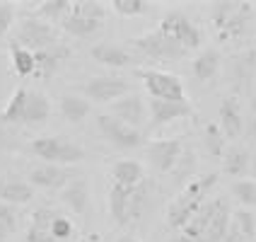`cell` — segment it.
I'll return each instance as SVG.
<instances>
[{
    "label": "cell",
    "instance_id": "44",
    "mask_svg": "<svg viewBox=\"0 0 256 242\" xmlns=\"http://www.w3.org/2000/svg\"><path fill=\"white\" fill-rule=\"evenodd\" d=\"M170 242H196V240H191L188 235H184V232L179 230V232H174V235H172V240H170Z\"/></svg>",
    "mask_w": 256,
    "mask_h": 242
},
{
    "label": "cell",
    "instance_id": "3",
    "mask_svg": "<svg viewBox=\"0 0 256 242\" xmlns=\"http://www.w3.org/2000/svg\"><path fill=\"white\" fill-rule=\"evenodd\" d=\"M29 153L44 160L46 165H63L72 167L85 160V150L78 143L68 141L63 136H42L29 143Z\"/></svg>",
    "mask_w": 256,
    "mask_h": 242
},
{
    "label": "cell",
    "instance_id": "7",
    "mask_svg": "<svg viewBox=\"0 0 256 242\" xmlns=\"http://www.w3.org/2000/svg\"><path fill=\"white\" fill-rule=\"evenodd\" d=\"M157 27L162 29L164 34H170L174 42L182 44L186 51L200 49V44H203V32H200V27L186 13L172 10V13H167L162 20H160Z\"/></svg>",
    "mask_w": 256,
    "mask_h": 242
},
{
    "label": "cell",
    "instance_id": "12",
    "mask_svg": "<svg viewBox=\"0 0 256 242\" xmlns=\"http://www.w3.org/2000/svg\"><path fill=\"white\" fill-rule=\"evenodd\" d=\"M148 114H150V126L162 128L179 121V119H191L194 116V107L188 102H170V100H148Z\"/></svg>",
    "mask_w": 256,
    "mask_h": 242
},
{
    "label": "cell",
    "instance_id": "40",
    "mask_svg": "<svg viewBox=\"0 0 256 242\" xmlns=\"http://www.w3.org/2000/svg\"><path fill=\"white\" fill-rule=\"evenodd\" d=\"M70 13L80 15V17L97 20V22H104V17H106V5H104V3H72Z\"/></svg>",
    "mask_w": 256,
    "mask_h": 242
},
{
    "label": "cell",
    "instance_id": "15",
    "mask_svg": "<svg viewBox=\"0 0 256 242\" xmlns=\"http://www.w3.org/2000/svg\"><path fill=\"white\" fill-rule=\"evenodd\" d=\"M218 126L222 128L228 141H237L244 133V116H242V104L234 95L222 97L220 107H218Z\"/></svg>",
    "mask_w": 256,
    "mask_h": 242
},
{
    "label": "cell",
    "instance_id": "35",
    "mask_svg": "<svg viewBox=\"0 0 256 242\" xmlns=\"http://www.w3.org/2000/svg\"><path fill=\"white\" fill-rule=\"evenodd\" d=\"M75 232H78L75 223H72L68 215H63L58 211L56 218H54V223H51V237L56 242H72L75 240Z\"/></svg>",
    "mask_w": 256,
    "mask_h": 242
},
{
    "label": "cell",
    "instance_id": "41",
    "mask_svg": "<svg viewBox=\"0 0 256 242\" xmlns=\"http://www.w3.org/2000/svg\"><path fill=\"white\" fill-rule=\"evenodd\" d=\"M14 22V5L0 3V37H5Z\"/></svg>",
    "mask_w": 256,
    "mask_h": 242
},
{
    "label": "cell",
    "instance_id": "37",
    "mask_svg": "<svg viewBox=\"0 0 256 242\" xmlns=\"http://www.w3.org/2000/svg\"><path fill=\"white\" fill-rule=\"evenodd\" d=\"M17 223H20V218H17L14 206L0 201V242H8L10 240V235H14Z\"/></svg>",
    "mask_w": 256,
    "mask_h": 242
},
{
    "label": "cell",
    "instance_id": "4",
    "mask_svg": "<svg viewBox=\"0 0 256 242\" xmlns=\"http://www.w3.org/2000/svg\"><path fill=\"white\" fill-rule=\"evenodd\" d=\"M130 46L136 49V54L142 58H152V61H182L188 54L179 42H174L170 34H164L160 27L145 32L140 37H133Z\"/></svg>",
    "mask_w": 256,
    "mask_h": 242
},
{
    "label": "cell",
    "instance_id": "17",
    "mask_svg": "<svg viewBox=\"0 0 256 242\" xmlns=\"http://www.w3.org/2000/svg\"><path fill=\"white\" fill-rule=\"evenodd\" d=\"M60 203L63 206H68L75 215H80V218H87L90 213V182H87L82 174H78L72 182L60 189Z\"/></svg>",
    "mask_w": 256,
    "mask_h": 242
},
{
    "label": "cell",
    "instance_id": "6",
    "mask_svg": "<svg viewBox=\"0 0 256 242\" xmlns=\"http://www.w3.org/2000/svg\"><path fill=\"white\" fill-rule=\"evenodd\" d=\"M17 46H24L29 51H42V49H48V46H56L60 42L58 32L54 25L44 22L39 17H32L27 15L20 25H17V32H14V39H12Z\"/></svg>",
    "mask_w": 256,
    "mask_h": 242
},
{
    "label": "cell",
    "instance_id": "28",
    "mask_svg": "<svg viewBox=\"0 0 256 242\" xmlns=\"http://www.w3.org/2000/svg\"><path fill=\"white\" fill-rule=\"evenodd\" d=\"M230 220H232V208H230L228 201L222 199L220 208L215 211L213 220H210V225H208L206 235H203V242H225V235H228V228H230Z\"/></svg>",
    "mask_w": 256,
    "mask_h": 242
},
{
    "label": "cell",
    "instance_id": "34",
    "mask_svg": "<svg viewBox=\"0 0 256 242\" xmlns=\"http://www.w3.org/2000/svg\"><path fill=\"white\" fill-rule=\"evenodd\" d=\"M230 191L240 201L242 208H254L256 206V179H234Z\"/></svg>",
    "mask_w": 256,
    "mask_h": 242
},
{
    "label": "cell",
    "instance_id": "36",
    "mask_svg": "<svg viewBox=\"0 0 256 242\" xmlns=\"http://www.w3.org/2000/svg\"><path fill=\"white\" fill-rule=\"evenodd\" d=\"M232 223L240 228L244 237L249 242H256V215L249 208H237L232 211Z\"/></svg>",
    "mask_w": 256,
    "mask_h": 242
},
{
    "label": "cell",
    "instance_id": "23",
    "mask_svg": "<svg viewBox=\"0 0 256 242\" xmlns=\"http://www.w3.org/2000/svg\"><path fill=\"white\" fill-rule=\"evenodd\" d=\"M58 112L60 116L68 121V124H80V121H85L90 112H92V102L85 100L82 95H75V92H66V95H60V100H58Z\"/></svg>",
    "mask_w": 256,
    "mask_h": 242
},
{
    "label": "cell",
    "instance_id": "49",
    "mask_svg": "<svg viewBox=\"0 0 256 242\" xmlns=\"http://www.w3.org/2000/svg\"><path fill=\"white\" fill-rule=\"evenodd\" d=\"M254 85H256V80H254Z\"/></svg>",
    "mask_w": 256,
    "mask_h": 242
},
{
    "label": "cell",
    "instance_id": "19",
    "mask_svg": "<svg viewBox=\"0 0 256 242\" xmlns=\"http://www.w3.org/2000/svg\"><path fill=\"white\" fill-rule=\"evenodd\" d=\"M56 208L51 206H39L34 213L29 215V228H27V242H56L51 237V223L56 218Z\"/></svg>",
    "mask_w": 256,
    "mask_h": 242
},
{
    "label": "cell",
    "instance_id": "38",
    "mask_svg": "<svg viewBox=\"0 0 256 242\" xmlns=\"http://www.w3.org/2000/svg\"><path fill=\"white\" fill-rule=\"evenodd\" d=\"M109 8L118 17H140L148 13V3L145 0H112Z\"/></svg>",
    "mask_w": 256,
    "mask_h": 242
},
{
    "label": "cell",
    "instance_id": "24",
    "mask_svg": "<svg viewBox=\"0 0 256 242\" xmlns=\"http://www.w3.org/2000/svg\"><path fill=\"white\" fill-rule=\"evenodd\" d=\"M51 116V102L39 90H27V100H24V112H22V124H44Z\"/></svg>",
    "mask_w": 256,
    "mask_h": 242
},
{
    "label": "cell",
    "instance_id": "18",
    "mask_svg": "<svg viewBox=\"0 0 256 242\" xmlns=\"http://www.w3.org/2000/svg\"><path fill=\"white\" fill-rule=\"evenodd\" d=\"M133 189L136 186H124L116 184V182H112V186H109V196H106L109 215L121 228H126L130 223V196H133Z\"/></svg>",
    "mask_w": 256,
    "mask_h": 242
},
{
    "label": "cell",
    "instance_id": "20",
    "mask_svg": "<svg viewBox=\"0 0 256 242\" xmlns=\"http://www.w3.org/2000/svg\"><path fill=\"white\" fill-rule=\"evenodd\" d=\"M34 186L29 184L27 179L20 177H2L0 179V201L10 203V206H22L34 199Z\"/></svg>",
    "mask_w": 256,
    "mask_h": 242
},
{
    "label": "cell",
    "instance_id": "31",
    "mask_svg": "<svg viewBox=\"0 0 256 242\" xmlns=\"http://www.w3.org/2000/svg\"><path fill=\"white\" fill-rule=\"evenodd\" d=\"M203 148L210 157H222L228 150V138L218 124H206L203 128Z\"/></svg>",
    "mask_w": 256,
    "mask_h": 242
},
{
    "label": "cell",
    "instance_id": "26",
    "mask_svg": "<svg viewBox=\"0 0 256 242\" xmlns=\"http://www.w3.org/2000/svg\"><path fill=\"white\" fill-rule=\"evenodd\" d=\"M102 25H104V22L90 20V17H80V15H75V13H68L58 22V27L63 29V32H68L70 37H78V39H87V37L97 34L102 29Z\"/></svg>",
    "mask_w": 256,
    "mask_h": 242
},
{
    "label": "cell",
    "instance_id": "48",
    "mask_svg": "<svg viewBox=\"0 0 256 242\" xmlns=\"http://www.w3.org/2000/svg\"><path fill=\"white\" fill-rule=\"evenodd\" d=\"M252 49H254V51H256V42H254V46H252Z\"/></svg>",
    "mask_w": 256,
    "mask_h": 242
},
{
    "label": "cell",
    "instance_id": "45",
    "mask_svg": "<svg viewBox=\"0 0 256 242\" xmlns=\"http://www.w3.org/2000/svg\"><path fill=\"white\" fill-rule=\"evenodd\" d=\"M249 172H252V177L256 179V150L252 153V165H249Z\"/></svg>",
    "mask_w": 256,
    "mask_h": 242
},
{
    "label": "cell",
    "instance_id": "30",
    "mask_svg": "<svg viewBox=\"0 0 256 242\" xmlns=\"http://www.w3.org/2000/svg\"><path fill=\"white\" fill-rule=\"evenodd\" d=\"M10 61H12V71L20 78H29L34 75L36 61H34V51H29L24 46H17L14 42H10Z\"/></svg>",
    "mask_w": 256,
    "mask_h": 242
},
{
    "label": "cell",
    "instance_id": "22",
    "mask_svg": "<svg viewBox=\"0 0 256 242\" xmlns=\"http://www.w3.org/2000/svg\"><path fill=\"white\" fill-rule=\"evenodd\" d=\"M249 165H252V150L242 145V143H234L230 145L222 155V172L228 177H237V179H244V174L249 172Z\"/></svg>",
    "mask_w": 256,
    "mask_h": 242
},
{
    "label": "cell",
    "instance_id": "33",
    "mask_svg": "<svg viewBox=\"0 0 256 242\" xmlns=\"http://www.w3.org/2000/svg\"><path fill=\"white\" fill-rule=\"evenodd\" d=\"M148 203H150V184H145V179H142L140 184L133 189V196H130V223L128 225H138L140 223Z\"/></svg>",
    "mask_w": 256,
    "mask_h": 242
},
{
    "label": "cell",
    "instance_id": "39",
    "mask_svg": "<svg viewBox=\"0 0 256 242\" xmlns=\"http://www.w3.org/2000/svg\"><path fill=\"white\" fill-rule=\"evenodd\" d=\"M196 165H198V162H196V153L186 148L184 155L179 157V162H176V167L172 170L174 179H176V182H184V179H188V177L196 172Z\"/></svg>",
    "mask_w": 256,
    "mask_h": 242
},
{
    "label": "cell",
    "instance_id": "29",
    "mask_svg": "<svg viewBox=\"0 0 256 242\" xmlns=\"http://www.w3.org/2000/svg\"><path fill=\"white\" fill-rule=\"evenodd\" d=\"M70 5H72L70 0H44L32 10V17H39L44 22L54 25V22H60L66 15L70 13Z\"/></svg>",
    "mask_w": 256,
    "mask_h": 242
},
{
    "label": "cell",
    "instance_id": "13",
    "mask_svg": "<svg viewBox=\"0 0 256 242\" xmlns=\"http://www.w3.org/2000/svg\"><path fill=\"white\" fill-rule=\"evenodd\" d=\"M70 56H72V49L63 42H58L56 46H48V49L36 51V54H34L36 68H34V75H32V78H36V80H51L58 73V68H60L66 61H70Z\"/></svg>",
    "mask_w": 256,
    "mask_h": 242
},
{
    "label": "cell",
    "instance_id": "11",
    "mask_svg": "<svg viewBox=\"0 0 256 242\" xmlns=\"http://www.w3.org/2000/svg\"><path fill=\"white\" fill-rule=\"evenodd\" d=\"M106 114L116 116L118 121H124V124H128L130 128H138V131H140V126L148 121V102H145V97L138 95V92H128L121 100H116L109 104V112H106Z\"/></svg>",
    "mask_w": 256,
    "mask_h": 242
},
{
    "label": "cell",
    "instance_id": "27",
    "mask_svg": "<svg viewBox=\"0 0 256 242\" xmlns=\"http://www.w3.org/2000/svg\"><path fill=\"white\" fill-rule=\"evenodd\" d=\"M145 179L142 165L138 160H118L112 167V182L124 186H138Z\"/></svg>",
    "mask_w": 256,
    "mask_h": 242
},
{
    "label": "cell",
    "instance_id": "10",
    "mask_svg": "<svg viewBox=\"0 0 256 242\" xmlns=\"http://www.w3.org/2000/svg\"><path fill=\"white\" fill-rule=\"evenodd\" d=\"M184 150H186V145L182 138H160V141H150L145 145L148 162L160 174H172V170L179 162V157L184 155Z\"/></svg>",
    "mask_w": 256,
    "mask_h": 242
},
{
    "label": "cell",
    "instance_id": "42",
    "mask_svg": "<svg viewBox=\"0 0 256 242\" xmlns=\"http://www.w3.org/2000/svg\"><path fill=\"white\" fill-rule=\"evenodd\" d=\"M225 242H249V240H246L242 232H240V228L230 220V228H228V235H225Z\"/></svg>",
    "mask_w": 256,
    "mask_h": 242
},
{
    "label": "cell",
    "instance_id": "1",
    "mask_svg": "<svg viewBox=\"0 0 256 242\" xmlns=\"http://www.w3.org/2000/svg\"><path fill=\"white\" fill-rule=\"evenodd\" d=\"M218 172L203 174V177H194L191 182H186V186L172 199L167 206V228L179 232L186 223L198 213V208L210 199V191L218 184Z\"/></svg>",
    "mask_w": 256,
    "mask_h": 242
},
{
    "label": "cell",
    "instance_id": "43",
    "mask_svg": "<svg viewBox=\"0 0 256 242\" xmlns=\"http://www.w3.org/2000/svg\"><path fill=\"white\" fill-rule=\"evenodd\" d=\"M246 136H249V141L256 143V116H252L249 124H246Z\"/></svg>",
    "mask_w": 256,
    "mask_h": 242
},
{
    "label": "cell",
    "instance_id": "47",
    "mask_svg": "<svg viewBox=\"0 0 256 242\" xmlns=\"http://www.w3.org/2000/svg\"><path fill=\"white\" fill-rule=\"evenodd\" d=\"M249 107H252V112H254V116H256V92L252 95V100H249Z\"/></svg>",
    "mask_w": 256,
    "mask_h": 242
},
{
    "label": "cell",
    "instance_id": "5",
    "mask_svg": "<svg viewBox=\"0 0 256 242\" xmlns=\"http://www.w3.org/2000/svg\"><path fill=\"white\" fill-rule=\"evenodd\" d=\"M136 78H140L145 90L155 100H170V102H188L186 87L176 73L157 71V68H136Z\"/></svg>",
    "mask_w": 256,
    "mask_h": 242
},
{
    "label": "cell",
    "instance_id": "9",
    "mask_svg": "<svg viewBox=\"0 0 256 242\" xmlns=\"http://www.w3.org/2000/svg\"><path fill=\"white\" fill-rule=\"evenodd\" d=\"M97 128H100L102 138L106 143H112L118 150H133L142 145V133L138 128H130L128 124L118 121L112 114H100L97 116Z\"/></svg>",
    "mask_w": 256,
    "mask_h": 242
},
{
    "label": "cell",
    "instance_id": "2",
    "mask_svg": "<svg viewBox=\"0 0 256 242\" xmlns=\"http://www.w3.org/2000/svg\"><path fill=\"white\" fill-rule=\"evenodd\" d=\"M254 17L252 3H215L210 5V22H213L220 42H240Z\"/></svg>",
    "mask_w": 256,
    "mask_h": 242
},
{
    "label": "cell",
    "instance_id": "32",
    "mask_svg": "<svg viewBox=\"0 0 256 242\" xmlns=\"http://www.w3.org/2000/svg\"><path fill=\"white\" fill-rule=\"evenodd\" d=\"M24 100H27V87H17L12 97L0 112V121L2 124H22V112H24Z\"/></svg>",
    "mask_w": 256,
    "mask_h": 242
},
{
    "label": "cell",
    "instance_id": "16",
    "mask_svg": "<svg viewBox=\"0 0 256 242\" xmlns=\"http://www.w3.org/2000/svg\"><path fill=\"white\" fill-rule=\"evenodd\" d=\"M90 56L94 58L102 66H109V68H130L136 66L138 56L133 51H128L126 46L121 44H112V42H100L90 49Z\"/></svg>",
    "mask_w": 256,
    "mask_h": 242
},
{
    "label": "cell",
    "instance_id": "21",
    "mask_svg": "<svg viewBox=\"0 0 256 242\" xmlns=\"http://www.w3.org/2000/svg\"><path fill=\"white\" fill-rule=\"evenodd\" d=\"M232 80H234V90L244 92L249 83L256 80V51L246 49L244 54L232 58Z\"/></svg>",
    "mask_w": 256,
    "mask_h": 242
},
{
    "label": "cell",
    "instance_id": "25",
    "mask_svg": "<svg viewBox=\"0 0 256 242\" xmlns=\"http://www.w3.org/2000/svg\"><path fill=\"white\" fill-rule=\"evenodd\" d=\"M220 66H222L220 51H218V49H206V51H200L198 56L194 58L191 71H194V78H196V80L208 83V80H213L215 75L220 73Z\"/></svg>",
    "mask_w": 256,
    "mask_h": 242
},
{
    "label": "cell",
    "instance_id": "46",
    "mask_svg": "<svg viewBox=\"0 0 256 242\" xmlns=\"http://www.w3.org/2000/svg\"><path fill=\"white\" fill-rule=\"evenodd\" d=\"M116 242H138V240H136L133 235H121V237H118Z\"/></svg>",
    "mask_w": 256,
    "mask_h": 242
},
{
    "label": "cell",
    "instance_id": "14",
    "mask_svg": "<svg viewBox=\"0 0 256 242\" xmlns=\"http://www.w3.org/2000/svg\"><path fill=\"white\" fill-rule=\"evenodd\" d=\"M78 177V172L72 170V167H63V165H39V167H34V170H29V184L39 186V189H63V186L68 184V182H72Z\"/></svg>",
    "mask_w": 256,
    "mask_h": 242
},
{
    "label": "cell",
    "instance_id": "8",
    "mask_svg": "<svg viewBox=\"0 0 256 242\" xmlns=\"http://www.w3.org/2000/svg\"><path fill=\"white\" fill-rule=\"evenodd\" d=\"M80 92L90 102L112 104V102L121 100L124 95L133 92V90H130V83L126 78H118V75H94V78H90L87 83L80 85Z\"/></svg>",
    "mask_w": 256,
    "mask_h": 242
}]
</instances>
